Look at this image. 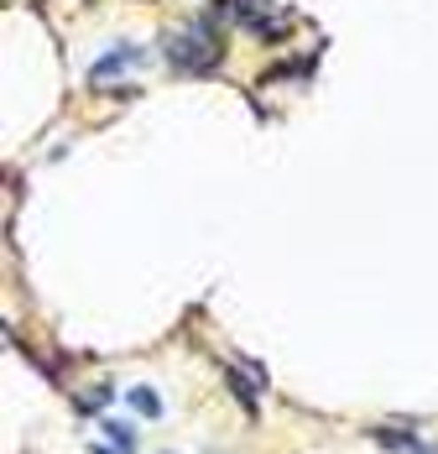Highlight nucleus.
I'll list each match as a JSON object with an SVG mask.
<instances>
[{
	"mask_svg": "<svg viewBox=\"0 0 438 454\" xmlns=\"http://www.w3.org/2000/svg\"><path fill=\"white\" fill-rule=\"evenodd\" d=\"M94 454H115V450H94Z\"/></svg>",
	"mask_w": 438,
	"mask_h": 454,
	"instance_id": "obj_7",
	"label": "nucleus"
},
{
	"mask_svg": "<svg viewBox=\"0 0 438 454\" xmlns=\"http://www.w3.org/2000/svg\"><path fill=\"white\" fill-rule=\"evenodd\" d=\"M168 63H173L177 74H209V68H219V58H224V47H219V32L215 21H199L193 32H177V37H168Z\"/></svg>",
	"mask_w": 438,
	"mask_h": 454,
	"instance_id": "obj_1",
	"label": "nucleus"
},
{
	"mask_svg": "<svg viewBox=\"0 0 438 454\" xmlns=\"http://www.w3.org/2000/svg\"><path fill=\"white\" fill-rule=\"evenodd\" d=\"M224 387L235 392V403H240V408L251 412V418L262 412V392H251V376H246L240 365H230V371H224Z\"/></svg>",
	"mask_w": 438,
	"mask_h": 454,
	"instance_id": "obj_2",
	"label": "nucleus"
},
{
	"mask_svg": "<svg viewBox=\"0 0 438 454\" xmlns=\"http://www.w3.org/2000/svg\"><path fill=\"white\" fill-rule=\"evenodd\" d=\"M105 428H110V439L121 444V454H136V434L126 428V423H105Z\"/></svg>",
	"mask_w": 438,
	"mask_h": 454,
	"instance_id": "obj_6",
	"label": "nucleus"
},
{
	"mask_svg": "<svg viewBox=\"0 0 438 454\" xmlns=\"http://www.w3.org/2000/svg\"><path fill=\"white\" fill-rule=\"evenodd\" d=\"M219 16H230L240 27H256L262 16H271V5L266 0H219Z\"/></svg>",
	"mask_w": 438,
	"mask_h": 454,
	"instance_id": "obj_3",
	"label": "nucleus"
},
{
	"mask_svg": "<svg viewBox=\"0 0 438 454\" xmlns=\"http://www.w3.org/2000/svg\"><path fill=\"white\" fill-rule=\"evenodd\" d=\"M136 58H141V52H136V47H115V52H110V58H99V63H94V68H89V79H94V84H99V79H110V74H115V68H126V63H136Z\"/></svg>",
	"mask_w": 438,
	"mask_h": 454,
	"instance_id": "obj_4",
	"label": "nucleus"
},
{
	"mask_svg": "<svg viewBox=\"0 0 438 454\" xmlns=\"http://www.w3.org/2000/svg\"><path fill=\"white\" fill-rule=\"evenodd\" d=\"M131 408L141 412V418H162V397H157L152 387H131Z\"/></svg>",
	"mask_w": 438,
	"mask_h": 454,
	"instance_id": "obj_5",
	"label": "nucleus"
}]
</instances>
